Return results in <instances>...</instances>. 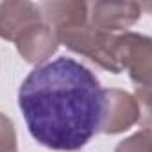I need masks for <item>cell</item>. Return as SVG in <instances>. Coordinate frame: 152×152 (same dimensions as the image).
<instances>
[{
  "label": "cell",
  "instance_id": "3957f363",
  "mask_svg": "<svg viewBox=\"0 0 152 152\" xmlns=\"http://www.w3.org/2000/svg\"><path fill=\"white\" fill-rule=\"evenodd\" d=\"M41 22L39 7L31 2L0 4V36L16 41L29 27Z\"/></svg>",
  "mask_w": 152,
  "mask_h": 152
},
{
  "label": "cell",
  "instance_id": "277c9868",
  "mask_svg": "<svg viewBox=\"0 0 152 152\" xmlns=\"http://www.w3.org/2000/svg\"><path fill=\"white\" fill-rule=\"evenodd\" d=\"M0 152H16V138L11 120L0 115Z\"/></svg>",
  "mask_w": 152,
  "mask_h": 152
},
{
  "label": "cell",
  "instance_id": "6da1fadb",
  "mask_svg": "<svg viewBox=\"0 0 152 152\" xmlns=\"http://www.w3.org/2000/svg\"><path fill=\"white\" fill-rule=\"evenodd\" d=\"M18 106L31 136L52 150H79L104 116V90L84 64L57 57L38 64L20 86Z\"/></svg>",
  "mask_w": 152,
  "mask_h": 152
},
{
  "label": "cell",
  "instance_id": "7a4b0ae2",
  "mask_svg": "<svg viewBox=\"0 0 152 152\" xmlns=\"http://www.w3.org/2000/svg\"><path fill=\"white\" fill-rule=\"evenodd\" d=\"M88 9H91V22L90 25L100 32L111 34L113 31H120L131 23H134L140 15H141V7L138 4H104V2H97L88 6Z\"/></svg>",
  "mask_w": 152,
  "mask_h": 152
}]
</instances>
